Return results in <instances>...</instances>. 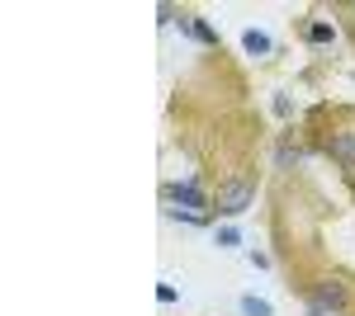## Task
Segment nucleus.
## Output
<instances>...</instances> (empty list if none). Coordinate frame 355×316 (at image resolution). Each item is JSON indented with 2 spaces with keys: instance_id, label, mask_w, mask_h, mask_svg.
Returning <instances> with one entry per match:
<instances>
[{
  "instance_id": "obj_7",
  "label": "nucleus",
  "mask_w": 355,
  "mask_h": 316,
  "mask_svg": "<svg viewBox=\"0 0 355 316\" xmlns=\"http://www.w3.org/2000/svg\"><path fill=\"white\" fill-rule=\"evenodd\" d=\"M275 160H279V170H289V165H299V160H303V147H294V142H284Z\"/></svg>"
},
{
  "instance_id": "obj_4",
  "label": "nucleus",
  "mask_w": 355,
  "mask_h": 316,
  "mask_svg": "<svg viewBox=\"0 0 355 316\" xmlns=\"http://www.w3.org/2000/svg\"><path fill=\"white\" fill-rule=\"evenodd\" d=\"M327 156L341 160L346 170H355V132H336V137L327 142Z\"/></svg>"
},
{
  "instance_id": "obj_8",
  "label": "nucleus",
  "mask_w": 355,
  "mask_h": 316,
  "mask_svg": "<svg viewBox=\"0 0 355 316\" xmlns=\"http://www.w3.org/2000/svg\"><path fill=\"white\" fill-rule=\"evenodd\" d=\"M214 241H218L223 250H237V245H242V232H237V227H218V232H214Z\"/></svg>"
},
{
  "instance_id": "obj_10",
  "label": "nucleus",
  "mask_w": 355,
  "mask_h": 316,
  "mask_svg": "<svg viewBox=\"0 0 355 316\" xmlns=\"http://www.w3.org/2000/svg\"><path fill=\"white\" fill-rule=\"evenodd\" d=\"M331 38H336V33H331V24H313V28H308V43H318V48H322V43H331Z\"/></svg>"
},
{
  "instance_id": "obj_3",
  "label": "nucleus",
  "mask_w": 355,
  "mask_h": 316,
  "mask_svg": "<svg viewBox=\"0 0 355 316\" xmlns=\"http://www.w3.org/2000/svg\"><path fill=\"white\" fill-rule=\"evenodd\" d=\"M308 307H313V316H322V312H341V307H346V284L327 279V284H322V292H318V297H313Z\"/></svg>"
},
{
  "instance_id": "obj_1",
  "label": "nucleus",
  "mask_w": 355,
  "mask_h": 316,
  "mask_svg": "<svg viewBox=\"0 0 355 316\" xmlns=\"http://www.w3.org/2000/svg\"><path fill=\"white\" fill-rule=\"evenodd\" d=\"M251 198H256V185H251V180H227V185L218 189V212L242 217V212L251 208Z\"/></svg>"
},
{
  "instance_id": "obj_2",
  "label": "nucleus",
  "mask_w": 355,
  "mask_h": 316,
  "mask_svg": "<svg viewBox=\"0 0 355 316\" xmlns=\"http://www.w3.org/2000/svg\"><path fill=\"white\" fill-rule=\"evenodd\" d=\"M162 198H166V203H180V212H204V208H209V198L199 194L194 180H185V185H166Z\"/></svg>"
},
{
  "instance_id": "obj_6",
  "label": "nucleus",
  "mask_w": 355,
  "mask_h": 316,
  "mask_svg": "<svg viewBox=\"0 0 355 316\" xmlns=\"http://www.w3.org/2000/svg\"><path fill=\"white\" fill-rule=\"evenodd\" d=\"M242 48L251 57H266V53H270V38H266V33H256V28H246V33H242Z\"/></svg>"
},
{
  "instance_id": "obj_5",
  "label": "nucleus",
  "mask_w": 355,
  "mask_h": 316,
  "mask_svg": "<svg viewBox=\"0 0 355 316\" xmlns=\"http://www.w3.org/2000/svg\"><path fill=\"white\" fill-rule=\"evenodd\" d=\"M180 24V33H190V38H199V43H209V48H218V28L204 24V19H175Z\"/></svg>"
},
{
  "instance_id": "obj_9",
  "label": "nucleus",
  "mask_w": 355,
  "mask_h": 316,
  "mask_svg": "<svg viewBox=\"0 0 355 316\" xmlns=\"http://www.w3.org/2000/svg\"><path fill=\"white\" fill-rule=\"evenodd\" d=\"M242 316H270V302L266 297H242Z\"/></svg>"
}]
</instances>
